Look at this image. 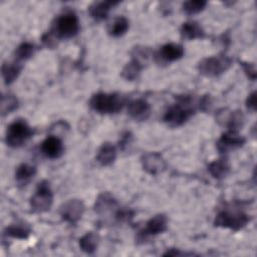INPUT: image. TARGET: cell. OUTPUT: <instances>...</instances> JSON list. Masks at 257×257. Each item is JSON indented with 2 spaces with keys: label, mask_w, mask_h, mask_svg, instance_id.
<instances>
[{
  "label": "cell",
  "mask_w": 257,
  "mask_h": 257,
  "mask_svg": "<svg viewBox=\"0 0 257 257\" xmlns=\"http://www.w3.org/2000/svg\"><path fill=\"white\" fill-rule=\"evenodd\" d=\"M190 103V96L185 95L179 97V101L166 111L164 115V121L172 127L184 124L194 114V109L191 107Z\"/></svg>",
  "instance_id": "obj_1"
},
{
  "label": "cell",
  "mask_w": 257,
  "mask_h": 257,
  "mask_svg": "<svg viewBox=\"0 0 257 257\" xmlns=\"http://www.w3.org/2000/svg\"><path fill=\"white\" fill-rule=\"evenodd\" d=\"M124 104V99L116 93L98 92L89 100L90 107L98 113H116Z\"/></svg>",
  "instance_id": "obj_2"
},
{
  "label": "cell",
  "mask_w": 257,
  "mask_h": 257,
  "mask_svg": "<svg viewBox=\"0 0 257 257\" xmlns=\"http://www.w3.org/2000/svg\"><path fill=\"white\" fill-rule=\"evenodd\" d=\"M33 132L26 121L17 119L10 123L6 131V144L11 148H20L32 137Z\"/></svg>",
  "instance_id": "obj_3"
},
{
  "label": "cell",
  "mask_w": 257,
  "mask_h": 257,
  "mask_svg": "<svg viewBox=\"0 0 257 257\" xmlns=\"http://www.w3.org/2000/svg\"><path fill=\"white\" fill-rule=\"evenodd\" d=\"M79 30V21L75 14L64 13L60 15L55 22V26L51 31L56 38H71L77 34Z\"/></svg>",
  "instance_id": "obj_4"
},
{
  "label": "cell",
  "mask_w": 257,
  "mask_h": 257,
  "mask_svg": "<svg viewBox=\"0 0 257 257\" xmlns=\"http://www.w3.org/2000/svg\"><path fill=\"white\" fill-rule=\"evenodd\" d=\"M53 203V193L47 181H42L37 185L35 194L30 199V205L34 212L43 213L48 211Z\"/></svg>",
  "instance_id": "obj_5"
},
{
  "label": "cell",
  "mask_w": 257,
  "mask_h": 257,
  "mask_svg": "<svg viewBox=\"0 0 257 257\" xmlns=\"http://www.w3.org/2000/svg\"><path fill=\"white\" fill-rule=\"evenodd\" d=\"M230 64L231 60L226 55L211 56L202 59L198 64V69L205 76L215 77L225 72Z\"/></svg>",
  "instance_id": "obj_6"
},
{
  "label": "cell",
  "mask_w": 257,
  "mask_h": 257,
  "mask_svg": "<svg viewBox=\"0 0 257 257\" xmlns=\"http://www.w3.org/2000/svg\"><path fill=\"white\" fill-rule=\"evenodd\" d=\"M249 222L248 215L242 212L221 211L217 214L214 224L217 227L228 228L232 230H240Z\"/></svg>",
  "instance_id": "obj_7"
},
{
  "label": "cell",
  "mask_w": 257,
  "mask_h": 257,
  "mask_svg": "<svg viewBox=\"0 0 257 257\" xmlns=\"http://www.w3.org/2000/svg\"><path fill=\"white\" fill-rule=\"evenodd\" d=\"M60 216L70 224L76 223L84 212V205L80 200L72 199L63 203L60 207Z\"/></svg>",
  "instance_id": "obj_8"
},
{
  "label": "cell",
  "mask_w": 257,
  "mask_h": 257,
  "mask_svg": "<svg viewBox=\"0 0 257 257\" xmlns=\"http://www.w3.org/2000/svg\"><path fill=\"white\" fill-rule=\"evenodd\" d=\"M246 140L236 132H230L223 134L216 143V148L220 154H226L230 151L241 148L245 144Z\"/></svg>",
  "instance_id": "obj_9"
},
{
  "label": "cell",
  "mask_w": 257,
  "mask_h": 257,
  "mask_svg": "<svg viewBox=\"0 0 257 257\" xmlns=\"http://www.w3.org/2000/svg\"><path fill=\"white\" fill-rule=\"evenodd\" d=\"M142 165L146 172L158 175L165 171L166 162L159 153H147L142 157Z\"/></svg>",
  "instance_id": "obj_10"
},
{
  "label": "cell",
  "mask_w": 257,
  "mask_h": 257,
  "mask_svg": "<svg viewBox=\"0 0 257 257\" xmlns=\"http://www.w3.org/2000/svg\"><path fill=\"white\" fill-rule=\"evenodd\" d=\"M41 151L49 159H58L63 154L62 141L56 136H49L42 142Z\"/></svg>",
  "instance_id": "obj_11"
},
{
  "label": "cell",
  "mask_w": 257,
  "mask_h": 257,
  "mask_svg": "<svg viewBox=\"0 0 257 257\" xmlns=\"http://www.w3.org/2000/svg\"><path fill=\"white\" fill-rule=\"evenodd\" d=\"M167 227H168V218L163 214H159L151 218L147 222L145 229L141 233L144 236L158 235L165 232L167 230Z\"/></svg>",
  "instance_id": "obj_12"
},
{
  "label": "cell",
  "mask_w": 257,
  "mask_h": 257,
  "mask_svg": "<svg viewBox=\"0 0 257 257\" xmlns=\"http://www.w3.org/2000/svg\"><path fill=\"white\" fill-rule=\"evenodd\" d=\"M184 47L177 43H167L161 47L158 57L166 62L176 61L184 56Z\"/></svg>",
  "instance_id": "obj_13"
},
{
  "label": "cell",
  "mask_w": 257,
  "mask_h": 257,
  "mask_svg": "<svg viewBox=\"0 0 257 257\" xmlns=\"http://www.w3.org/2000/svg\"><path fill=\"white\" fill-rule=\"evenodd\" d=\"M128 114L136 120H146L151 113V105L144 99H136L130 102Z\"/></svg>",
  "instance_id": "obj_14"
},
{
  "label": "cell",
  "mask_w": 257,
  "mask_h": 257,
  "mask_svg": "<svg viewBox=\"0 0 257 257\" xmlns=\"http://www.w3.org/2000/svg\"><path fill=\"white\" fill-rule=\"evenodd\" d=\"M117 4V2H112V1H99V2H94L91 4L88 8L90 16L96 20V21H101L105 19L113 5Z\"/></svg>",
  "instance_id": "obj_15"
},
{
  "label": "cell",
  "mask_w": 257,
  "mask_h": 257,
  "mask_svg": "<svg viewBox=\"0 0 257 257\" xmlns=\"http://www.w3.org/2000/svg\"><path fill=\"white\" fill-rule=\"evenodd\" d=\"M115 158H116V149L110 143L102 144L96 155V161L101 166H104V167L111 165L114 162Z\"/></svg>",
  "instance_id": "obj_16"
},
{
  "label": "cell",
  "mask_w": 257,
  "mask_h": 257,
  "mask_svg": "<svg viewBox=\"0 0 257 257\" xmlns=\"http://www.w3.org/2000/svg\"><path fill=\"white\" fill-rule=\"evenodd\" d=\"M36 168L29 164H21L15 172V179L19 186H26L35 176Z\"/></svg>",
  "instance_id": "obj_17"
},
{
  "label": "cell",
  "mask_w": 257,
  "mask_h": 257,
  "mask_svg": "<svg viewBox=\"0 0 257 257\" xmlns=\"http://www.w3.org/2000/svg\"><path fill=\"white\" fill-rule=\"evenodd\" d=\"M181 35L185 39H197L203 38L205 36V32L202 26L196 21H189L182 25L181 27Z\"/></svg>",
  "instance_id": "obj_18"
},
{
  "label": "cell",
  "mask_w": 257,
  "mask_h": 257,
  "mask_svg": "<svg viewBox=\"0 0 257 257\" xmlns=\"http://www.w3.org/2000/svg\"><path fill=\"white\" fill-rule=\"evenodd\" d=\"M208 171L215 179L220 180L228 175L230 171V166L226 159H219L212 162L208 166Z\"/></svg>",
  "instance_id": "obj_19"
},
{
  "label": "cell",
  "mask_w": 257,
  "mask_h": 257,
  "mask_svg": "<svg viewBox=\"0 0 257 257\" xmlns=\"http://www.w3.org/2000/svg\"><path fill=\"white\" fill-rule=\"evenodd\" d=\"M31 233V229L28 224L24 222H17L10 225L5 230V235L17 239H26Z\"/></svg>",
  "instance_id": "obj_20"
},
{
  "label": "cell",
  "mask_w": 257,
  "mask_h": 257,
  "mask_svg": "<svg viewBox=\"0 0 257 257\" xmlns=\"http://www.w3.org/2000/svg\"><path fill=\"white\" fill-rule=\"evenodd\" d=\"M98 241L99 238L97 234L93 232H88L79 239V247L83 252L87 254H92L98 246Z\"/></svg>",
  "instance_id": "obj_21"
},
{
  "label": "cell",
  "mask_w": 257,
  "mask_h": 257,
  "mask_svg": "<svg viewBox=\"0 0 257 257\" xmlns=\"http://www.w3.org/2000/svg\"><path fill=\"white\" fill-rule=\"evenodd\" d=\"M22 66L19 62L14 61L12 63H3L2 65V76L6 84L12 83L20 74Z\"/></svg>",
  "instance_id": "obj_22"
},
{
  "label": "cell",
  "mask_w": 257,
  "mask_h": 257,
  "mask_svg": "<svg viewBox=\"0 0 257 257\" xmlns=\"http://www.w3.org/2000/svg\"><path fill=\"white\" fill-rule=\"evenodd\" d=\"M128 26V20L123 16H118L109 24L108 34L113 37H119L127 31Z\"/></svg>",
  "instance_id": "obj_23"
},
{
  "label": "cell",
  "mask_w": 257,
  "mask_h": 257,
  "mask_svg": "<svg viewBox=\"0 0 257 257\" xmlns=\"http://www.w3.org/2000/svg\"><path fill=\"white\" fill-rule=\"evenodd\" d=\"M142 67V63L136 58H134L128 63H126L125 66L122 68L121 76L127 80H134L139 76Z\"/></svg>",
  "instance_id": "obj_24"
},
{
  "label": "cell",
  "mask_w": 257,
  "mask_h": 257,
  "mask_svg": "<svg viewBox=\"0 0 257 257\" xmlns=\"http://www.w3.org/2000/svg\"><path fill=\"white\" fill-rule=\"evenodd\" d=\"M116 206L115 200L107 193L98 197L95 202V211L98 213H105Z\"/></svg>",
  "instance_id": "obj_25"
},
{
  "label": "cell",
  "mask_w": 257,
  "mask_h": 257,
  "mask_svg": "<svg viewBox=\"0 0 257 257\" xmlns=\"http://www.w3.org/2000/svg\"><path fill=\"white\" fill-rule=\"evenodd\" d=\"M34 52V46L29 43V42H23L21 43L15 50L14 56H15V61H24L29 59Z\"/></svg>",
  "instance_id": "obj_26"
},
{
  "label": "cell",
  "mask_w": 257,
  "mask_h": 257,
  "mask_svg": "<svg viewBox=\"0 0 257 257\" xmlns=\"http://www.w3.org/2000/svg\"><path fill=\"white\" fill-rule=\"evenodd\" d=\"M244 122V116L242 111L236 110L230 113L229 117L227 118V126L229 128L230 132H236L238 133V131L240 130V127L243 125Z\"/></svg>",
  "instance_id": "obj_27"
},
{
  "label": "cell",
  "mask_w": 257,
  "mask_h": 257,
  "mask_svg": "<svg viewBox=\"0 0 257 257\" xmlns=\"http://www.w3.org/2000/svg\"><path fill=\"white\" fill-rule=\"evenodd\" d=\"M206 5L207 2L204 0H190L183 4V10L188 15H194L203 11Z\"/></svg>",
  "instance_id": "obj_28"
},
{
  "label": "cell",
  "mask_w": 257,
  "mask_h": 257,
  "mask_svg": "<svg viewBox=\"0 0 257 257\" xmlns=\"http://www.w3.org/2000/svg\"><path fill=\"white\" fill-rule=\"evenodd\" d=\"M18 106V100L17 98L12 94H6L2 95L1 98V112L2 115H6L16 109Z\"/></svg>",
  "instance_id": "obj_29"
},
{
  "label": "cell",
  "mask_w": 257,
  "mask_h": 257,
  "mask_svg": "<svg viewBox=\"0 0 257 257\" xmlns=\"http://www.w3.org/2000/svg\"><path fill=\"white\" fill-rule=\"evenodd\" d=\"M246 106L248 107V109L252 111L256 110V92L255 91H253L248 95L246 99Z\"/></svg>",
  "instance_id": "obj_30"
},
{
  "label": "cell",
  "mask_w": 257,
  "mask_h": 257,
  "mask_svg": "<svg viewBox=\"0 0 257 257\" xmlns=\"http://www.w3.org/2000/svg\"><path fill=\"white\" fill-rule=\"evenodd\" d=\"M131 141H132V136H131V134L130 133H124L122 136H121V139L119 140V148L120 149H124L130 143H131Z\"/></svg>",
  "instance_id": "obj_31"
},
{
  "label": "cell",
  "mask_w": 257,
  "mask_h": 257,
  "mask_svg": "<svg viewBox=\"0 0 257 257\" xmlns=\"http://www.w3.org/2000/svg\"><path fill=\"white\" fill-rule=\"evenodd\" d=\"M244 69H245V72L248 74V76L251 78V79H255L256 78V72H255V67L253 64L251 63H244Z\"/></svg>",
  "instance_id": "obj_32"
}]
</instances>
